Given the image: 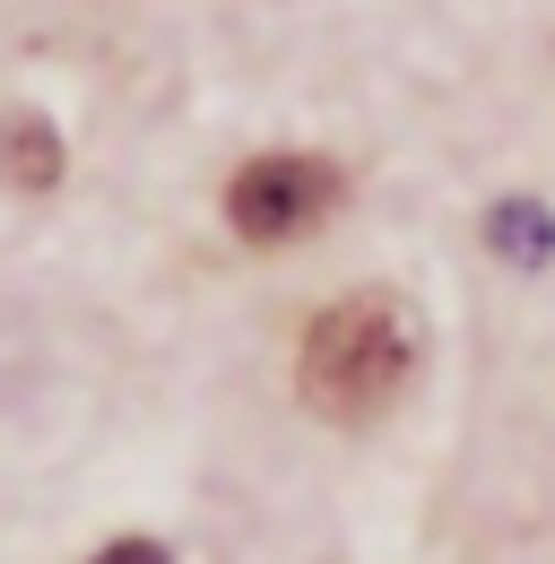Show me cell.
<instances>
[{"label":"cell","mask_w":555,"mask_h":564,"mask_svg":"<svg viewBox=\"0 0 555 564\" xmlns=\"http://www.w3.org/2000/svg\"><path fill=\"white\" fill-rule=\"evenodd\" d=\"M494 252H512V261H547L555 252V226L538 200H503L494 209Z\"/></svg>","instance_id":"obj_4"},{"label":"cell","mask_w":555,"mask_h":564,"mask_svg":"<svg viewBox=\"0 0 555 564\" xmlns=\"http://www.w3.org/2000/svg\"><path fill=\"white\" fill-rule=\"evenodd\" d=\"M347 200V174L330 156H304V148H270V156H252L235 183H226V226L243 235V243H304L322 217Z\"/></svg>","instance_id":"obj_2"},{"label":"cell","mask_w":555,"mask_h":564,"mask_svg":"<svg viewBox=\"0 0 555 564\" xmlns=\"http://www.w3.org/2000/svg\"><path fill=\"white\" fill-rule=\"evenodd\" d=\"M0 183L9 192H53L62 183V131L26 105H0Z\"/></svg>","instance_id":"obj_3"},{"label":"cell","mask_w":555,"mask_h":564,"mask_svg":"<svg viewBox=\"0 0 555 564\" xmlns=\"http://www.w3.org/2000/svg\"><path fill=\"white\" fill-rule=\"evenodd\" d=\"M87 564H174V556H165L156 539H113V547H96Z\"/></svg>","instance_id":"obj_5"},{"label":"cell","mask_w":555,"mask_h":564,"mask_svg":"<svg viewBox=\"0 0 555 564\" xmlns=\"http://www.w3.org/2000/svg\"><path fill=\"white\" fill-rule=\"evenodd\" d=\"M416 373V330L409 313L382 295V286H364V295H339L313 330H304V356H295V391H304V409L330 425H373L400 409V391H409Z\"/></svg>","instance_id":"obj_1"}]
</instances>
